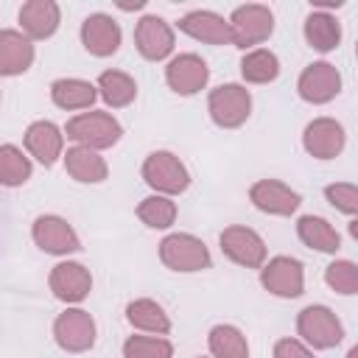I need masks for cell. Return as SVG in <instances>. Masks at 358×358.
<instances>
[{"label": "cell", "instance_id": "obj_26", "mask_svg": "<svg viewBox=\"0 0 358 358\" xmlns=\"http://www.w3.org/2000/svg\"><path fill=\"white\" fill-rule=\"evenodd\" d=\"M126 319L131 327L143 330V333H151V336H165L171 333V319L165 313V308L154 299H134L126 305Z\"/></svg>", "mask_w": 358, "mask_h": 358}, {"label": "cell", "instance_id": "obj_32", "mask_svg": "<svg viewBox=\"0 0 358 358\" xmlns=\"http://www.w3.org/2000/svg\"><path fill=\"white\" fill-rule=\"evenodd\" d=\"M123 358H173V344L162 336H129Z\"/></svg>", "mask_w": 358, "mask_h": 358}, {"label": "cell", "instance_id": "obj_35", "mask_svg": "<svg viewBox=\"0 0 358 358\" xmlns=\"http://www.w3.org/2000/svg\"><path fill=\"white\" fill-rule=\"evenodd\" d=\"M274 358H313L310 347H305L299 338H280L274 344Z\"/></svg>", "mask_w": 358, "mask_h": 358}, {"label": "cell", "instance_id": "obj_29", "mask_svg": "<svg viewBox=\"0 0 358 358\" xmlns=\"http://www.w3.org/2000/svg\"><path fill=\"white\" fill-rule=\"evenodd\" d=\"M213 358H249V341L235 324H215L207 333Z\"/></svg>", "mask_w": 358, "mask_h": 358}, {"label": "cell", "instance_id": "obj_7", "mask_svg": "<svg viewBox=\"0 0 358 358\" xmlns=\"http://www.w3.org/2000/svg\"><path fill=\"white\" fill-rule=\"evenodd\" d=\"M260 285L280 299H296L305 291V268L296 257L277 255L260 266Z\"/></svg>", "mask_w": 358, "mask_h": 358}, {"label": "cell", "instance_id": "obj_18", "mask_svg": "<svg viewBox=\"0 0 358 358\" xmlns=\"http://www.w3.org/2000/svg\"><path fill=\"white\" fill-rule=\"evenodd\" d=\"M120 39H123L120 25L103 11H95L81 22V45L87 48V53H92L98 59L117 53Z\"/></svg>", "mask_w": 358, "mask_h": 358}, {"label": "cell", "instance_id": "obj_30", "mask_svg": "<svg viewBox=\"0 0 358 358\" xmlns=\"http://www.w3.org/2000/svg\"><path fill=\"white\" fill-rule=\"evenodd\" d=\"M31 157L22 154V148L6 143L0 145V185L3 187H20L31 179Z\"/></svg>", "mask_w": 358, "mask_h": 358}, {"label": "cell", "instance_id": "obj_13", "mask_svg": "<svg viewBox=\"0 0 358 358\" xmlns=\"http://www.w3.org/2000/svg\"><path fill=\"white\" fill-rule=\"evenodd\" d=\"M347 134L336 117H313L302 131V148L313 159H336L344 151Z\"/></svg>", "mask_w": 358, "mask_h": 358}, {"label": "cell", "instance_id": "obj_17", "mask_svg": "<svg viewBox=\"0 0 358 358\" xmlns=\"http://www.w3.org/2000/svg\"><path fill=\"white\" fill-rule=\"evenodd\" d=\"M25 151L45 168L56 165V159L64 154V131L53 120H34L22 134Z\"/></svg>", "mask_w": 358, "mask_h": 358}, {"label": "cell", "instance_id": "obj_4", "mask_svg": "<svg viewBox=\"0 0 358 358\" xmlns=\"http://www.w3.org/2000/svg\"><path fill=\"white\" fill-rule=\"evenodd\" d=\"M296 333L305 347L333 350L344 338V324L327 305H308L296 313Z\"/></svg>", "mask_w": 358, "mask_h": 358}, {"label": "cell", "instance_id": "obj_23", "mask_svg": "<svg viewBox=\"0 0 358 358\" xmlns=\"http://www.w3.org/2000/svg\"><path fill=\"white\" fill-rule=\"evenodd\" d=\"M296 235L308 249H316V252H324V255H336L341 249V235L322 215H302L296 221Z\"/></svg>", "mask_w": 358, "mask_h": 358}, {"label": "cell", "instance_id": "obj_2", "mask_svg": "<svg viewBox=\"0 0 358 358\" xmlns=\"http://www.w3.org/2000/svg\"><path fill=\"white\" fill-rule=\"evenodd\" d=\"M159 260L165 268L171 271H182V274H193V271H204L213 266L210 249L201 238L190 235V232H171L159 241Z\"/></svg>", "mask_w": 358, "mask_h": 358}, {"label": "cell", "instance_id": "obj_8", "mask_svg": "<svg viewBox=\"0 0 358 358\" xmlns=\"http://www.w3.org/2000/svg\"><path fill=\"white\" fill-rule=\"evenodd\" d=\"M95 319L84 308H67L53 322V338L64 352H87L95 344Z\"/></svg>", "mask_w": 358, "mask_h": 358}, {"label": "cell", "instance_id": "obj_16", "mask_svg": "<svg viewBox=\"0 0 358 358\" xmlns=\"http://www.w3.org/2000/svg\"><path fill=\"white\" fill-rule=\"evenodd\" d=\"M249 201L266 215H294L302 204L299 193L280 179H257L249 187Z\"/></svg>", "mask_w": 358, "mask_h": 358}, {"label": "cell", "instance_id": "obj_15", "mask_svg": "<svg viewBox=\"0 0 358 358\" xmlns=\"http://www.w3.org/2000/svg\"><path fill=\"white\" fill-rule=\"evenodd\" d=\"M165 81L176 95H196L210 81V67L199 53H179L165 67Z\"/></svg>", "mask_w": 358, "mask_h": 358}, {"label": "cell", "instance_id": "obj_14", "mask_svg": "<svg viewBox=\"0 0 358 358\" xmlns=\"http://www.w3.org/2000/svg\"><path fill=\"white\" fill-rule=\"evenodd\" d=\"M31 238L42 252L59 255V257L73 255V252L81 249V241H78L76 229L62 215H39L31 227Z\"/></svg>", "mask_w": 358, "mask_h": 358}, {"label": "cell", "instance_id": "obj_25", "mask_svg": "<svg viewBox=\"0 0 358 358\" xmlns=\"http://www.w3.org/2000/svg\"><path fill=\"white\" fill-rule=\"evenodd\" d=\"M302 31H305V42L319 53H330L341 42V25L327 11H310L305 17V28Z\"/></svg>", "mask_w": 358, "mask_h": 358}, {"label": "cell", "instance_id": "obj_19", "mask_svg": "<svg viewBox=\"0 0 358 358\" xmlns=\"http://www.w3.org/2000/svg\"><path fill=\"white\" fill-rule=\"evenodd\" d=\"M176 25H179L182 34H187L196 42H204V45H229V25L215 11H207V8L187 11Z\"/></svg>", "mask_w": 358, "mask_h": 358}, {"label": "cell", "instance_id": "obj_38", "mask_svg": "<svg viewBox=\"0 0 358 358\" xmlns=\"http://www.w3.org/2000/svg\"><path fill=\"white\" fill-rule=\"evenodd\" d=\"M199 358H201V355H199Z\"/></svg>", "mask_w": 358, "mask_h": 358}, {"label": "cell", "instance_id": "obj_20", "mask_svg": "<svg viewBox=\"0 0 358 358\" xmlns=\"http://www.w3.org/2000/svg\"><path fill=\"white\" fill-rule=\"evenodd\" d=\"M62 22V11L53 0H28L20 8V28L22 34L34 39H50Z\"/></svg>", "mask_w": 358, "mask_h": 358}, {"label": "cell", "instance_id": "obj_3", "mask_svg": "<svg viewBox=\"0 0 358 358\" xmlns=\"http://www.w3.org/2000/svg\"><path fill=\"white\" fill-rule=\"evenodd\" d=\"M145 185L159 196H179L190 187V171L171 151H151L140 168Z\"/></svg>", "mask_w": 358, "mask_h": 358}, {"label": "cell", "instance_id": "obj_1", "mask_svg": "<svg viewBox=\"0 0 358 358\" xmlns=\"http://www.w3.org/2000/svg\"><path fill=\"white\" fill-rule=\"evenodd\" d=\"M64 134L76 145H84V148H92V151H103V148H112L123 137V126L109 112H81V115L67 120Z\"/></svg>", "mask_w": 358, "mask_h": 358}, {"label": "cell", "instance_id": "obj_12", "mask_svg": "<svg viewBox=\"0 0 358 358\" xmlns=\"http://www.w3.org/2000/svg\"><path fill=\"white\" fill-rule=\"evenodd\" d=\"M48 285H50L56 299H62L67 305H78L92 291V274H90L87 266H81L76 260H62L50 268Z\"/></svg>", "mask_w": 358, "mask_h": 358}, {"label": "cell", "instance_id": "obj_34", "mask_svg": "<svg viewBox=\"0 0 358 358\" xmlns=\"http://www.w3.org/2000/svg\"><path fill=\"white\" fill-rule=\"evenodd\" d=\"M324 199L344 215L358 213V187L352 182H333L324 187Z\"/></svg>", "mask_w": 358, "mask_h": 358}, {"label": "cell", "instance_id": "obj_31", "mask_svg": "<svg viewBox=\"0 0 358 358\" xmlns=\"http://www.w3.org/2000/svg\"><path fill=\"white\" fill-rule=\"evenodd\" d=\"M137 218L151 229H168L176 221V201L171 196H145L137 204Z\"/></svg>", "mask_w": 358, "mask_h": 358}, {"label": "cell", "instance_id": "obj_5", "mask_svg": "<svg viewBox=\"0 0 358 358\" xmlns=\"http://www.w3.org/2000/svg\"><path fill=\"white\" fill-rule=\"evenodd\" d=\"M229 45L235 48H255L260 42H266L271 34H274V14L268 6H260V3H246V6H238L229 20Z\"/></svg>", "mask_w": 358, "mask_h": 358}, {"label": "cell", "instance_id": "obj_9", "mask_svg": "<svg viewBox=\"0 0 358 358\" xmlns=\"http://www.w3.org/2000/svg\"><path fill=\"white\" fill-rule=\"evenodd\" d=\"M218 243H221V252L243 268H260L266 263V243L252 227L232 224L218 235Z\"/></svg>", "mask_w": 358, "mask_h": 358}, {"label": "cell", "instance_id": "obj_22", "mask_svg": "<svg viewBox=\"0 0 358 358\" xmlns=\"http://www.w3.org/2000/svg\"><path fill=\"white\" fill-rule=\"evenodd\" d=\"M64 171L76 179V182H84V185H98L109 176V165L106 159L92 151V148H84V145H73L67 148L64 154Z\"/></svg>", "mask_w": 358, "mask_h": 358}, {"label": "cell", "instance_id": "obj_36", "mask_svg": "<svg viewBox=\"0 0 358 358\" xmlns=\"http://www.w3.org/2000/svg\"><path fill=\"white\" fill-rule=\"evenodd\" d=\"M143 6H145L143 0H134V3H120V8H123V11H137V8H143Z\"/></svg>", "mask_w": 358, "mask_h": 358}, {"label": "cell", "instance_id": "obj_10", "mask_svg": "<svg viewBox=\"0 0 358 358\" xmlns=\"http://www.w3.org/2000/svg\"><path fill=\"white\" fill-rule=\"evenodd\" d=\"M296 92L305 103H313V106L330 103L341 92V73L330 62H313L299 73Z\"/></svg>", "mask_w": 358, "mask_h": 358}, {"label": "cell", "instance_id": "obj_11", "mask_svg": "<svg viewBox=\"0 0 358 358\" xmlns=\"http://www.w3.org/2000/svg\"><path fill=\"white\" fill-rule=\"evenodd\" d=\"M173 45H176V36H173V28L157 17V14H145L140 17V22L134 25V48L143 59L148 62H162L173 53Z\"/></svg>", "mask_w": 358, "mask_h": 358}, {"label": "cell", "instance_id": "obj_27", "mask_svg": "<svg viewBox=\"0 0 358 358\" xmlns=\"http://www.w3.org/2000/svg\"><path fill=\"white\" fill-rule=\"evenodd\" d=\"M95 90H98V95L103 98V103L112 106V109H123V106H129V103L137 98V84H134V78H131L129 73H123V70H103V73L98 76Z\"/></svg>", "mask_w": 358, "mask_h": 358}, {"label": "cell", "instance_id": "obj_37", "mask_svg": "<svg viewBox=\"0 0 358 358\" xmlns=\"http://www.w3.org/2000/svg\"><path fill=\"white\" fill-rule=\"evenodd\" d=\"M347 358H358V347H352V350L347 352Z\"/></svg>", "mask_w": 358, "mask_h": 358}, {"label": "cell", "instance_id": "obj_33", "mask_svg": "<svg viewBox=\"0 0 358 358\" xmlns=\"http://www.w3.org/2000/svg\"><path fill=\"white\" fill-rule=\"evenodd\" d=\"M324 282L336 294L352 296V294H358V266L352 260H333L324 268Z\"/></svg>", "mask_w": 358, "mask_h": 358}, {"label": "cell", "instance_id": "obj_21", "mask_svg": "<svg viewBox=\"0 0 358 358\" xmlns=\"http://www.w3.org/2000/svg\"><path fill=\"white\" fill-rule=\"evenodd\" d=\"M34 64V42L14 28H0V76H22Z\"/></svg>", "mask_w": 358, "mask_h": 358}, {"label": "cell", "instance_id": "obj_6", "mask_svg": "<svg viewBox=\"0 0 358 358\" xmlns=\"http://www.w3.org/2000/svg\"><path fill=\"white\" fill-rule=\"evenodd\" d=\"M207 112L218 129H238L252 115V95L243 84H221L210 90Z\"/></svg>", "mask_w": 358, "mask_h": 358}, {"label": "cell", "instance_id": "obj_28", "mask_svg": "<svg viewBox=\"0 0 358 358\" xmlns=\"http://www.w3.org/2000/svg\"><path fill=\"white\" fill-rule=\"evenodd\" d=\"M241 76L246 84H271L280 76V59L268 48H255L246 50L241 59Z\"/></svg>", "mask_w": 358, "mask_h": 358}, {"label": "cell", "instance_id": "obj_24", "mask_svg": "<svg viewBox=\"0 0 358 358\" xmlns=\"http://www.w3.org/2000/svg\"><path fill=\"white\" fill-rule=\"evenodd\" d=\"M98 98V90L95 84L84 81V78H56L50 84V101L59 106V109H90Z\"/></svg>", "mask_w": 358, "mask_h": 358}]
</instances>
